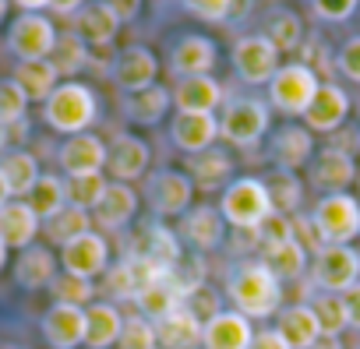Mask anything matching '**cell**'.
I'll return each mask as SVG.
<instances>
[{"instance_id": "obj_21", "label": "cell", "mask_w": 360, "mask_h": 349, "mask_svg": "<svg viewBox=\"0 0 360 349\" xmlns=\"http://www.w3.org/2000/svg\"><path fill=\"white\" fill-rule=\"evenodd\" d=\"M43 338L53 349H78V345H85V307L53 303L43 314Z\"/></svg>"}, {"instance_id": "obj_10", "label": "cell", "mask_w": 360, "mask_h": 349, "mask_svg": "<svg viewBox=\"0 0 360 349\" xmlns=\"http://www.w3.org/2000/svg\"><path fill=\"white\" fill-rule=\"evenodd\" d=\"M279 57L283 53L265 36H244V39L233 43V57L230 60H233V71H237L240 81H248V85H269L276 78V71L283 67Z\"/></svg>"}, {"instance_id": "obj_18", "label": "cell", "mask_w": 360, "mask_h": 349, "mask_svg": "<svg viewBox=\"0 0 360 349\" xmlns=\"http://www.w3.org/2000/svg\"><path fill=\"white\" fill-rule=\"evenodd\" d=\"M219 138V117L216 113H176L173 124H169V141L188 152V155H198V152H209Z\"/></svg>"}, {"instance_id": "obj_14", "label": "cell", "mask_w": 360, "mask_h": 349, "mask_svg": "<svg viewBox=\"0 0 360 349\" xmlns=\"http://www.w3.org/2000/svg\"><path fill=\"white\" fill-rule=\"evenodd\" d=\"M307 180L325 195H346V187L356 180V162H353V155L325 145L307 166Z\"/></svg>"}, {"instance_id": "obj_36", "label": "cell", "mask_w": 360, "mask_h": 349, "mask_svg": "<svg viewBox=\"0 0 360 349\" xmlns=\"http://www.w3.org/2000/svg\"><path fill=\"white\" fill-rule=\"evenodd\" d=\"M11 78L22 85V92L29 96V103H46L57 92V85H60V74L53 71L50 60H25V64L15 67Z\"/></svg>"}, {"instance_id": "obj_59", "label": "cell", "mask_w": 360, "mask_h": 349, "mask_svg": "<svg viewBox=\"0 0 360 349\" xmlns=\"http://www.w3.org/2000/svg\"><path fill=\"white\" fill-rule=\"evenodd\" d=\"M11 202V191H8V184H4V177H0V209H4Z\"/></svg>"}, {"instance_id": "obj_11", "label": "cell", "mask_w": 360, "mask_h": 349, "mask_svg": "<svg viewBox=\"0 0 360 349\" xmlns=\"http://www.w3.org/2000/svg\"><path fill=\"white\" fill-rule=\"evenodd\" d=\"M60 265L68 275H78V279H96L103 272H110V247H106V237L89 230L82 233L78 240L64 244L60 247Z\"/></svg>"}, {"instance_id": "obj_62", "label": "cell", "mask_w": 360, "mask_h": 349, "mask_svg": "<svg viewBox=\"0 0 360 349\" xmlns=\"http://www.w3.org/2000/svg\"><path fill=\"white\" fill-rule=\"evenodd\" d=\"M4 265H8V247H4V240H0V272H4Z\"/></svg>"}, {"instance_id": "obj_39", "label": "cell", "mask_w": 360, "mask_h": 349, "mask_svg": "<svg viewBox=\"0 0 360 349\" xmlns=\"http://www.w3.org/2000/svg\"><path fill=\"white\" fill-rule=\"evenodd\" d=\"M262 251H265V265L272 268V275H276L279 282H293V279H300L304 268H307V258H311L297 240L269 244V247H262Z\"/></svg>"}, {"instance_id": "obj_50", "label": "cell", "mask_w": 360, "mask_h": 349, "mask_svg": "<svg viewBox=\"0 0 360 349\" xmlns=\"http://www.w3.org/2000/svg\"><path fill=\"white\" fill-rule=\"evenodd\" d=\"M258 237H262V247H269V244H286V240H297V233H293V219L290 216H279V212H272L262 226H258Z\"/></svg>"}, {"instance_id": "obj_42", "label": "cell", "mask_w": 360, "mask_h": 349, "mask_svg": "<svg viewBox=\"0 0 360 349\" xmlns=\"http://www.w3.org/2000/svg\"><path fill=\"white\" fill-rule=\"evenodd\" d=\"M89 230H92V216L82 212V209H75V205H68L64 212H57L53 219H46V237H50V244H57V247L78 240V237L89 233Z\"/></svg>"}, {"instance_id": "obj_33", "label": "cell", "mask_w": 360, "mask_h": 349, "mask_svg": "<svg viewBox=\"0 0 360 349\" xmlns=\"http://www.w3.org/2000/svg\"><path fill=\"white\" fill-rule=\"evenodd\" d=\"M188 173H191V184L202 191H216L223 184H230V173H233V159L223 148H209L198 155H188Z\"/></svg>"}, {"instance_id": "obj_44", "label": "cell", "mask_w": 360, "mask_h": 349, "mask_svg": "<svg viewBox=\"0 0 360 349\" xmlns=\"http://www.w3.org/2000/svg\"><path fill=\"white\" fill-rule=\"evenodd\" d=\"M64 187H68V205H75V209H82V212L92 216V209L103 202V195H106L110 184H106L103 173H89V177H68Z\"/></svg>"}, {"instance_id": "obj_22", "label": "cell", "mask_w": 360, "mask_h": 349, "mask_svg": "<svg viewBox=\"0 0 360 349\" xmlns=\"http://www.w3.org/2000/svg\"><path fill=\"white\" fill-rule=\"evenodd\" d=\"M269 152H272V162L279 169L293 173V169H300V166H307L314 159V134L307 127H300V124H286V127H279L272 134Z\"/></svg>"}, {"instance_id": "obj_7", "label": "cell", "mask_w": 360, "mask_h": 349, "mask_svg": "<svg viewBox=\"0 0 360 349\" xmlns=\"http://www.w3.org/2000/svg\"><path fill=\"white\" fill-rule=\"evenodd\" d=\"M191 198H195V184L180 169H159L145 184V202L159 219H180L191 209Z\"/></svg>"}, {"instance_id": "obj_16", "label": "cell", "mask_w": 360, "mask_h": 349, "mask_svg": "<svg viewBox=\"0 0 360 349\" xmlns=\"http://www.w3.org/2000/svg\"><path fill=\"white\" fill-rule=\"evenodd\" d=\"M155 78H159V57L148 46H127L117 57V64H113V81H117V88L124 96L152 88Z\"/></svg>"}, {"instance_id": "obj_61", "label": "cell", "mask_w": 360, "mask_h": 349, "mask_svg": "<svg viewBox=\"0 0 360 349\" xmlns=\"http://www.w3.org/2000/svg\"><path fill=\"white\" fill-rule=\"evenodd\" d=\"M8 8H11V0H0V25H4V18H8Z\"/></svg>"}, {"instance_id": "obj_17", "label": "cell", "mask_w": 360, "mask_h": 349, "mask_svg": "<svg viewBox=\"0 0 360 349\" xmlns=\"http://www.w3.org/2000/svg\"><path fill=\"white\" fill-rule=\"evenodd\" d=\"M57 162L68 177H89V173H103L106 169V141L96 138V134H71L60 152H57Z\"/></svg>"}, {"instance_id": "obj_60", "label": "cell", "mask_w": 360, "mask_h": 349, "mask_svg": "<svg viewBox=\"0 0 360 349\" xmlns=\"http://www.w3.org/2000/svg\"><path fill=\"white\" fill-rule=\"evenodd\" d=\"M8 141H11V131H8V127H0V152H4Z\"/></svg>"}, {"instance_id": "obj_19", "label": "cell", "mask_w": 360, "mask_h": 349, "mask_svg": "<svg viewBox=\"0 0 360 349\" xmlns=\"http://www.w3.org/2000/svg\"><path fill=\"white\" fill-rule=\"evenodd\" d=\"M216 64H219V46L209 36H184V39H176L173 50H169V67L180 78L212 74Z\"/></svg>"}, {"instance_id": "obj_41", "label": "cell", "mask_w": 360, "mask_h": 349, "mask_svg": "<svg viewBox=\"0 0 360 349\" xmlns=\"http://www.w3.org/2000/svg\"><path fill=\"white\" fill-rule=\"evenodd\" d=\"M265 187H269L272 209H276L279 216H290V219H293V212L300 209V198H304V187H300V180H297V173L276 169L272 177L265 180Z\"/></svg>"}, {"instance_id": "obj_51", "label": "cell", "mask_w": 360, "mask_h": 349, "mask_svg": "<svg viewBox=\"0 0 360 349\" xmlns=\"http://www.w3.org/2000/svg\"><path fill=\"white\" fill-rule=\"evenodd\" d=\"M335 67H339L342 78H349V81L360 85V36H353V39H346V43L339 46V53H335Z\"/></svg>"}, {"instance_id": "obj_54", "label": "cell", "mask_w": 360, "mask_h": 349, "mask_svg": "<svg viewBox=\"0 0 360 349\" xmlns=\"http://www.w3.org/2000/svg\"><path fill=\"white\" fill-rule=\"evenodd\" d=\"M248 349H290V345H286V338L276 328H265V331H255V338H251Z\"/></svg>"}, {"instance_id": "obj_12", "label": "cell", "mask_w": 360, "mask_h": 349, "mask_svg": "<svg viewBox=\"0 0 360 349\" xmlns=\"http://www.w3.org/2000/svg\"><path fill=\"white\" fill-rule=\"evenodd\" d=\"M148 162H152V148L138 134H117L106 145V169L117 184H131V180L145 177Z\"/></svg>"}, {"instance_id": "obj_26", "label": "cell", "mask_w": 360, "mask_h": 349, "mask_svg": "<svg viewBox=\"0 0 360 349\" xmlns=\"http://www.w3.org/2000/svg\"><path fill=\"white\" fill-rule=\"evenodd\" d=\"M134 212H138V195H134V187L113 180V184L106 187L103 202L92 209V223H96L99 230H124V226L134 219Z\"/></svg>"}, {"instance_id": "obj_6", "label": "cell", "mask_w": 360, "mask_h": 349, "mask_svg": "<svg viewBox=\"0 0 360 349\" xmlns=\"http://www.w3.org/2000/svg\"><path fill=\"white\" fill-rule=\"evenodd\" d=\"M269 106L255 96H240V99H230L219 113V138L226 145H237V148H251L258 145L265 134H269Z\"/></svg>"}, {"instance_id": "obj_37", "label": "cell", "mask_w": 360, "mask_h": 349, "mask_svg": "<svg viewBox=\"0 0 360 349\" xmlns=\"http://www.w3.org/2000/svg\"><path fill=\"white\" fill-rule=\"evenodd\" d=\"M29 209L39 216V223H46V219H53L57 212H64L68 209V187H64V180L57 177V173H43V177L36 180V187L29 191Z\"/></svg>"}, {"instance_id": "obj_38", "label": "cell", "mask_w": 360, "mask_h": 349, "mask_svg": "<svg viewBox=\"0 0 360 349\" xmlns=\"http://www.w3.org/2000/svg\"><path fill=\"white\" fill-rule=\"evenodd\" d=\"M46 60L53 64V71H57L60 78L75 81V74H78V71L89 64V46H85V39L71 29V32H60V36H57L53 53H50Z\"/></svg>"}, {"instance_id": "obj_24", "label": "cell", "mask_w": 360, "mask_h": 349, "mask_svg": "<svg viewBox=\"0 0 360 349\" xmlns=\"http://www.w3.org/2000/svg\"><path fill=\"white\" fill-rule=\"evenodd\" d=\"M39 216L29 209V202H8L0 209V240L8 251H25L39 237Z\"/></svg>"}, {"instance_id": "obj_47", "label": "cell", "mask_w": 360, "mask_h": 349, "mask_svg": "<svg viewBox=\"0 0 360 349\" xmlns=\"http://www.w3.org/2000/svg\"><path fill=\"white\" fill-rule=\"evenodd\" d=\"M120 349H159V338H155V324L141 314H131L124 317V331H120Z\"/></svg>"}, {"instance_id": "obj_5", "label": "cell", "mask_w": 360, "mask_h": 349, "mask_svg": "<svg viewBox=\"0 0 360 349\" xmlns=\"http://www.w3.org/2000/svg\"><path fill=\"white\" fill-rule=\"evenodd\" d=\"M321 88V78L311 64H283L269 81V103L286 117H304Z\"/></svg>"}, {"instance_id": "obj_27", "label": "cell", "mask_w": 360, "mask_h": 349, "mask_svg": "<svg viewBox=\"0 0 360 349\" xmlns=\"http://www.w3.org/2000/svg\"><path fill=\"white\" fill-rule=\"evenodd\" d=\"M75 32L85 39V46H110L120 32V18L113 15L106 0H96V4H85L75 15Z\"/></svg>"}, {"instance_id": "obj_46", "label": "cell", "mask_w": 360, "mask_h": 349, "mask_svg": "<svg viewBox=\"0 0 360 349\" xmlns=\"http://www.w3.org/2000/svg\"><path fill=\"white\" fill-rule=\"evenodd\" d=\"M50 289H53V296H57V303H71V307H89V303H96V286L89 282V279H78V275H57L53 282H50Z\"/></svg>"}, {"instance_id": "obj_4", "label": "cell", "mask_w": 360, "mask_h": 349, "mask_svg": "<svg viewBox=\"0 0 360 349\" xmlns=\"http://www.w3.org/2000/svg\"><path fill=\"white\" fill-rule=\"evenodd\" d=\"M307 219L325 247H349L360 237V198L325 195Z\"/></svg>"}, {"instance_id": "obj_28", "label": "cell", "mask_w": 360, "mask_h": 349, "mask_svg": "<svg viewBox=\"0 0 360 349\" xmlns=\"http://www.w3.org/2000/svg\"><path fill=\"white\" fill-rule=\"evenodd\" d=\"M134 307L141 317H148L152 324L162 321L166 314H173L176 307H184V289H180V282L166 272L162 279H155L152 286H145L138 296H134Z\"/></svg>"}, {"instance_id": "obj_53", "label": "cell", "mask_w": 360, "mask_h": 349, "mask_svg": "<svg viewBox=\"0 0 360 349\" xmlns=\"http://www.w3.org/2000/svg\"><path fill=\"white\" fill-rule=\"evenodd\" d=\"M328 148H335V152H346V155H353V152L360 148V131H356V127H349V131H342V127H339V131L332 134V145H328Z\"/></svg>"}, {"instance_id": "obj_30", "label": "cell", "mask_w": 360, "mask_h": 349, "mask_svg": "<svg viewBox=\"0 0 360 349\" xmlns=\"http://www.w3.org/2000/svg\"><path fill=\"white\" fill-rule=\"evenodd\" d=\"M276 331L286 338L290 349H314L321 338V324H318V314L311 310V303H293V307L279 310Z\"/></svg>"}, {"instance_id": "obj_35", "label": "cell", "mask_w": 360, "mask_h": 349, "mask_svg": "<svg viewBox=\"0 0 360 349\" xmlns=\"http://www.w3.org/2000/svg\"><path fill=\"white\" fill-rule=\"evenodd\" d=\"M0 177H4L11 198H29V191L36 187L43 173H39V162L32 152H8L0 159Z\"/></svg>"}, {"instance_id": "obj_56", "label": "cell", "mask_w": 360, "mask_h": 349, "mask_svg": "<svg viewBox=\"0 0 360 349\" xmlns=\"http://www.w3.org/2000/svg\"><path fill=\"white\" fill-rule=\"evenodd\" d=\"M106 4L113 8V15L120 18V25H124V22H134L138 11H141V0H106Z\"/></svg>"}, {"instance_id": "obj_23", "label": "cell", "mask_w": 360, "mask_h": 349, "mask_svg": "<svg viewBox=\"0 0 360 349\" xmlns=\"http://www.w3.org/2000/svg\"><path fill=\"white\" fill-rule=\"evenodd\" d=\"M251 338H255V328L240 310H219L202 328V345L205 349H248Z\"/></svg>"}, {"instance_id": "obj_32", "label": "cell", "mask_w": 360, "mask_h": 349, "mask_svg": "<svg viewBox=\"0 0 360 349\" xmlns=\"http://www.w3.org/2000/svg\"><path fill=\"white\" fill-rule=\"evenodd\" d=\"M53 279H57V258H53L50 247L32 244V247H25L18 254V261H15V282L22 289H43Z\"/></svg>"}, {"instance_id": "obj_9", "label": "cell", "mask_w": 360, "mask_h": 349, "mask_svg": "<svg viewBox=\"0 0 360 349\" xmlns=\"http://www.w3.org/2000/svg\"><path fill=\"white\" fill-rule=\"evenodd\" d=\"M57 25L46 15H18L8 29V50L18 57V64L25 60H46L53 53L57 43Z\"/></svg>"}, {"instance_id": "obj_3", "label": "cell", "mask_w": 360, "mask_h": 349, "mask_svg": "<svg viewBox=\"0 0 360 349\" xmlns=\"http://www.w3.org/2000/svg\"><path fill=\"white\" fill-rule=\"evenodd\" d=\"M219 212L237 230H258L276 209H272V198H269L265 180H258V177H237V180H230L223 187Z\"/></svg>"}, {"instance_id": "obj_45", "label": "cell", "mask_w": 360, "mask_h": 349, "mask_svg": "<svg viewBox=\"0 0 360 349\" xmlns=\"http://www.w3.org/2000/svg\"><path fill=\"white\" fill-rule=\"evenodd\" d=\"M29 110V96L22 92V85L15 78H0V127H15L25 120Z\"/></svg>"}, {"instance_id": "obj_20", "label": "cell", "mask_w": 360, "mask_h": 349, "mask_svg": "<svg viewBox=\"0 0 360 349\" xmlns=\"http://www.w3.org/2000/svg\"><path fill=\"white\" fill-rule=\"evenodd\" d=\"M131 254L148 258V261H152V265H159L162 272H173L180 261H184V244H180V237H176L169 226L152 223V226H145V230H141V237L134 240Z\"/></svg>"}, {"instance_id": "obj_8", "label": "cell", "mask_w": 360, "mask_h": 349, "mask_svg": "<svg viewBox=\"0 0 360 349\" xmlns=\"http://www.w3.org/2000/svg\"><path fill=\"white\" fill-rule=\"evenodd\" d=\"M311 282L321 293H346L360 282V254L353 247H321L311 258Z\"/></svg>"}, {"instance_id": "obj_31", "label": "cell", "mask_w": 360, "mask_h": 349, "mask_svg": "<svg viewBox=\"0 0 360 349\" xmlns=\"http://www.w3.org/2000/svg\"><path fill=\"white\" fill-rule=\"evenodd\" d=\"M202 328L205 324L188 307H176L173 314H166L162 321H155L159 349H195L202 342Z\"/></svg>"}, {"instance_id": "obj_52", "label": "cell", "mask_w": 360, "mask_h": 349, "mask_svg": "<svg viewBox=\"0 0 360 349\" xmlns=\"http://www.w3.org/2000/svg\"><path fill=\"white\" fill-rule=\"evenodd\" d=\"M311 4H314V15L325 22H349L360 8V0H311Z\"/></svg>"}, {"instance_id": "obj_34", "label": "cell", "mask_w": 360, "mask_h": 349, "mask_svg": "<svg viewBox=\"0 0 360 349\" xmlns=\"http://www.w3.org/2000/svg\"><path fill=\"white\" fill-rule=\"evenodd\" d=\"M169 103H173V96L155 81L152 88H145V92H134V96H124L120 99V110H124V117L131 120V124H141V127H152V124H159L162 117H166V110H169Z\"/></svg>"}, {"instance_id": "obj_58", "label": "cell", "mask_w": 360, "mask_h": 349, "mask_svg": "<svg viewBox=\"0 0 360 349\" xmlns=\"http://www.w3.org/2000/svg\"><path fill=\"white\" fill-rule=\"evenodd\" d=\"M15 8H22V15H39L43 8H50V0H11Z\"/></svg>"}, {"instance_id": "obj_1", "label": "cell", "mask_w": 360, "mask_h": 349, "mask_svg": "<svg viewBox=\"0 0 360 349\" xmlns=\"http://www.w3.org/2000/svg\"><path fill=\"white\" fill-rule=\"evenodd\" d=\"M226 296L244 317H272L283 307V282L265 261H240L226 279Z\"/></svg>"}, {"instance_id": "obj_25", "label": "cell", "mask_w": 360, "mask_h": 349, "mask_svg": "<svg viewBox=\"0 0 360 349\" xmlns=\"http://www.w3.org/2000/svg\"><path fill=\"white\" fill-rule=\"evenodd\" d=\"M173 103H176V113H216L223 103V85L212 74L180 78L173 88Z\"/></svg>"}, {"instance_id": "obj_43", "label": "cell", "mask_w": 360, "mask_h": 349, "mask_svg": "<svg viewBox=\"0 0 360 349\" xmlns=\"http://www.w3.org/2000/svg\"><path fill=\"white\" fill-rule=\"evenodd\" d=\"M311 310L318 314V324H321V335H325V338H339V335L349 328L342 293H318L314 303H311Z\"/></svg>"}, {"instance_id": "obj_57", "label": "cell", "mask_w": 360, "mask_h": 349, "mask_svg": "<svg viewBox=\"0 0 360 349\" xmlns=\"http://www.w3.org/2000/svg\"><path fill=\"white\" fill-rule=\"evenodd\" d=\"M82 8H85V0H50V11L60 15V18H71V15H78Z\"/></svg>"}, {"instance_id": "obj_55", "label": "cell", "mask_w": 360, "mask_h": 349, "mask_svg": "<svg viewBox=\"0 0 360 349\" xmlns=\"http://www.w3.org/2000/svg\"><path fill=\"white\" fill-rule=\"evenodd\" d=\"M342 303H346L349 328H356V331H360V282H356V286H349V289L342 293Z\"/></svg>"}, {"instance_id": "obj_40", "label": "cell", "mask_w": 360, "mask_h": 349, "mask_svg": "<svg viewBox=\"0 0 360 349\" xmlns=\"http://www.w3.org/2000/svg\"><path fill=\"white\" fill-rule=\"evenodd\" d=\"M265 39H269L279 53H293V50H300V43H304V22H300L293 11L279 8V11H272L269 22H265Z\"/></svg>"}, {"instance_id": "obj_13", "label": "cell", "mask_w": 360, "mask_h": 349, "mask_svg": "<svg viewBox=\"0 0 360 349\" xmlns=\"http://www.w3.org/2000/svg\"><path fill=\"white\" fill-rule=\"evenodd\" d=\"M346 117H349V96H346V88H339L332 78L328 81H321V88H318V96H314V103L307 106V113H304V127L314 134H335L342 124H346Z\"/></svg>"}, {"instance_id": "obj_49", "label": "cell", "mask_w": 360, "mask_h": 349, "mask_svg": "<svg viewBox=\"0 0 360 349\" xmlns=\"http://www.w3.org/2000/svg\"><path fill=\"white\" fill-rule=\"evenodd\" d=\"M184 8L202 22H226L237 11V0H184Z\"/></svg>"}, {"instance_id": "obj_29", "label": "cell", "mask_w": 360, "mask_h": 349, "mask_svg": "<svg viewBox=\"0 0 360 349\" xmlns=\"http://www.w3.org/2000/svg\"><path fill=\"white\" fill-rule=\"evenodd\" d=\"M120 331H124V314L106 303V300H96L85 307V345L89 349H110L120 342Z\"/></svg>"}, {"instance_id": "obj_2", "label": "cell", "mask_w": 360, "mask_h": 349, "mask_svg": "<svg viewBox=\"0 0 360 349\" xmlns=\"http://www.w3.org/2000/svg\"><path fill=\"white\" fill-rule=\"evenodd\" d=\"M99 117V99L89 85L82 81H60L57 92L43 103V120L46 127L60 131V134H85Z\"/></svg>"}, {"instance_id": "obj_48", "label": "cell", "mask_w": 360, "mask_h": 349, "mask_svg": "<svg viewBox=\"0 0 360 349\" xmlns=\"http://www.w3.org/2000/svg\"><path fill=\"white\" fill-rule=\"evenodd\" d=\"M184 307H188V310H191L202 324H205V321H212V317L219 314V296H216V293L202 282L198 289H191V293L184 296Z\"/></svg>"}, {"instance_id": "obj_15", "label": "cell", "mask_w": 360, "mask_h": 349, "mask_svg": "<svg viewBox=\"0 0 360 349\" xmlns=\"http://www.w3.org/2000/svg\"><path fill=\"white\" fill-rule=\"evenodd\" d=\"M176 237L184 244H191L195 251H216L226 237V219L212 205H195V209H188L184 216H180Z\"/></svg>"}]
</instances>
